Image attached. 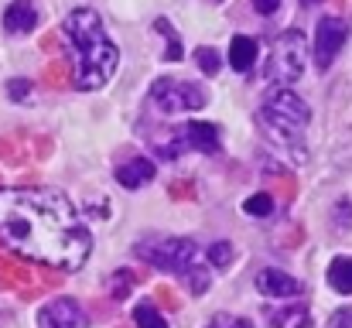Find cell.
Returning <instances> with one entry per match:
<instances>
[{"mask_svg": "<svg viewBox=\"0 0 352 328\" xmlns=\"http://www.w3.org/2000/svg\"><path fill=\"white\" fill-rule=\"evenodd\" d=\"M250 216H270L274 212V199L270 195H253V199H246V206H243Z\"/></svg>", "mask_w": 352, "mask_h": 328, "instance_id": "7402d4cb", "label": "cell"}, {"mask_svg": "<svg viewBox=\"0 0 352 328\" xmlns=\"http://www.w3.org/2000/svg\"><path fill=\"white\" fill-rule=\"evenodd\" d=\"M182 137L188 140V147H195V151H202V154H216V151H219V130H216V123L195 120V123H188V127L182 130Z\"/></svg>", "mask_w": 352, "mask_h": 328, "instance_id": "8fae6325", "label": "cell"}, {"mask_svg": "<svg viewBox=\"0 0 352 328\" xmlns=\"http://www.w3.org/2000/svg\"><path fill=\"white\" fill-rule=\"evenodd\" d=\"M305 58H308V45H305V34L301 31H284L274 38L270 45V65H267V76L277 79L280 86H291L301 79L305 72Z\"/></svg>", "mask_w": 352, "mask_h": 328, "instance_id": "5b68a950", "label": "cell"}, {"mask_svg": "<svg viewBox=\"0 0 352 328\" xmlns=\"http://www.w3.org/2000/svg\"><path fill=\"white\" fill-rule=\"evenodd\" d=\"M329 284L339 294H352V256H336L329 263Z\"/></svg>", "mask_w": 352, "mask_h": 328, "instance_id": "9a60e30c", "label": "cell"}, {"mask_svg": "<svg viewBox=\"0 0 352 328\" xmlns=\"http://www.w3.org/2000/svg\"><path fill=\"white\" fill-rule=\"evenodd\" d=\"M140 281H144V277H137L133 270H117L113 281H110V294H113V301H123V298L130 294V287L140 284Z\"/></svg>", "mask_w": 352, "mask_h": 328, "instance_id": "e0dca14e", "label": "cell"}, {"mask_svg": "<svg viewBox=\"0 0 352 328\" xmlns=\"http://www.w3.org/2000/svg\"><path fill=\"white\" fill-rule=\"evenodd\" d=\"M195 62H199V69H202L206 76H216L219 65H223V58H219L216 48H195Z\"/></svg>", "mask_w": 352, "mask_h": 328, "instance_id": "ac0fdd59", "label": "cell"}, {"mask_svg": "<svg viewBox=\"0 0 352 328\" xmlns=\"http://www.w3.org/2000/svg\"><path fill=\"white\" fill-rule=\"evenodd\" d=\"M308 120H311L308 103H305L298 93H291L287 86L270 89L267 100H263V107H260V127L267 130V137H270L274 144L287 147V151L294 154V161H305V154H308V151L301 147V133H305Z\"/></svg>", "mask_w": 352, "mask_h": 328, "instance_id": "3957f363", "label": "cell"}, {"mask_svg": "<svg viewBox=\"0 0 352 328\" xmlns=\"http://www.w3.org/2000/svg\"><path fill=\"white\" fill-rule=\"evenodd\" d=\"M0 161H7V164H21L24 154L14 147V140H3V137H0Z\"/></svg>", "mask_w": 352, "mask_h": 328, "instance_id": "cb8c5ba5", "label": "cell"}, {"mask_svg": "<svg viewBox=\"0 0 352 328\" xmlns=\"http://www.w3.org/2000/svg\"><path fill=\"white\" fill-rule=\"evenodd\" d=\"M89 318L76 298H55L38 311V328H86Z\"/></svg>", "mask_w": 352, "mask_h": 328, "instance_id": "ba28073f", "label": "cell"}, {"mask_svg": "<svg viewBox=\"0 0 352 328\" xmlns=\"http://www.w3.org/2000/svg\"><path fill=\"white\" fill-rule=\"evenodd\" d=\"M253 62H256V41L246 38V34H236L230 41V65L236 72H250Z\"/></svg>", "mask_w": 352, "mask_h": 328, "instance_id": "4fadbf2b", "label": "cell"}, {"mask_svg": "<svg viewBox=\"0 0 352 328\" xmlns=\"http://www.w3.org/2000/svg\"><path fill=\"white\" fill-rule=\"evenodd\" d=\"M45 79H48L52 86H58V83H62V69H58V65H52V69L45 72Z\"/></svg>", "mask_w": 352, "mask_h": 328, "instance_id": "f546056e", "label": "cell"}, {"mask_svg": "<svg viewBox=\"0 0 352 328\" xmlns=\"http://www.w3.org/2000/svg\"><path fill=\"white\" fill-rule=\"evenodd\" d=\"M154 294H157V301H164V305H168V311H178V308H182V305H178V294H175L168 284H161Z\"/></svg>", "mask_w": 352, "mask_h": 328, "instance_id": "484cf974", "label": "cell"}, {"mask_svg": "<svg viewBox=\"0 0 352 328\" xmlns=\"http://www.w3.org/2000/svg\"><path fill=\"white\" fill-rule=\"evenodd\" d=\"M185 277H188V291H192V294H206V291H209V270H202V267H188Z\"/></svg>", "mask_w": 352, "mask_h": 328, "instance_id": "44dd1931", "label": "cell"}, {"mask_svg": "<svg viewBox=\"0 0 352 328\" xmlns=\"http://www.w3.org/2000/svg\"><path fill=\"white\" fill-rule=\"evenodd\" d=\"M34 24H38V10H34L31 0H14V3L3 10V31H10V34H24V31H31Z\"/></svg>", "mask_w": 352, "mask_h": 328, "instance_id": "30bf717a", "label": "cell"}, {"mask_svg": "<svg viewBox=\"0 0 352 328\" xmlns=\"http://www.w3.org/2000/svg\"><path fill=\"white\" fill-rule=\"evenodd\" d=\"M0 243L52 270H79L93 253L86 222L55 188H0Z\"/></svg>", "mask_w": 352, "mask_h": 328, "instance_id": "6da1fadb", "label": "cell"}, {"mask_svg": "<svg viewBox=\"0 0 352 328\" xmlns=\"http://www.w3.org/2000/svg\"><path fill=\"white\" fill-rule=\"evenodd\" d=\"M336 229H339V232L352 229V202H346V199L336 206Z\"/></svg>", "mask_w": 352, "mask_h": 328, "instance_id": "603a6c76", "label": "cell"}, {"mask_svg": "<svg viewBox=\"0 0 352 328\" xmlns=\"http://www.w3.org/2000/svg\"><path fill=\"white\" fill-rule=\"evenodd\" d=\"M151 103L175 116V113H188V109H202L206 107V93L192 83H178V79H157L151 86Z\"/></svg>", "mask_w": 352, "mask_h": 328, "instance_id": "8992f818", "label": "cell"}, {"mask_svg": "<svg viewBox=\"0 0 352 328\" xmlns=\"http://www.w3.org/2000/svg\"><path fill=\"white\" fill-rule=\"evenodd\" d=\"M305 3H322V0H305Z\"/></svg>", "mask_w": 352, "mask_h": 328, "instance_id": "4dcf8cb0", "label": "cell"}, {"mask_svg": "<svg viewBox=\"0 0 352 328\" xmlns=\"http://www.w3.org/2000/svg\"><path fill=\"white\" fill-rule=\"evenodd\" d=\"M65 41L72 48V72H76V86L79 89H100L110 83V76L117 72L120 52L110 41L103 21L96 10L79 7L65 17L62 24Z\"/></svg>", "mask_w": 352, "mask_h": 328, "instance_id": "7a4b0ae2", "label": "cell"}, {"mask_svg": "<svg viewBox=\"0 0 352 328\" xmlns=\"http://www.w3.org/2000/svg\"><path fill=\"white\" fill-rule=\"evenodd\" d=\"M209 263H212V267H230V263H233V243H226V239L212 243V246H209Z\"/></svg>", "mask_w": 352, "mask_h": 328, "instance_id": "d6986e66", "label": "cell"}, {"mask_svg": "<svg viewBox=\"0 0 352 328\" xmlns=\"http://www.w3.org/2000/svg\"><path fill=\"white\" fill-rule=\"evenodd\" d=\"M120 328H123V325H120Z\"/></svg>", "mask_w": 352, "mask_h": 328, "instance_id": "1f68e13d", "label": "cell"}, {"mask_svg": "<svg viewBox=\"0 0 352 328\" xmlns=\"http://www.w3.org/2000/svg\"><path fill=\"white\" fill-rule=\"evenodd\" d=\"M256 291L267 294V298H298L305 287H301L298 277H291V274H284L277 267H263L256 274Z\"/></svg>", "mask_w": 352, "mask_h": 328, "instance_id": "9c48e42d", "label": "cell"}, {"mask_svg": "<svg viewBox=\"0 0 352 328\" xmlns=\"http://www.w3.org/2000/svg\"><path fill=\"white\" fill-rule=\"evenodd\" d=\"M329 328H352V308L336 311V315H332V322H329Z\"/></svg>", "mask_w": 352, "mask_h": 328, "instance_id": "83f0119b", "label": "cell"}, {"mask_svg": "<svg viewBox=\"0 0 352 328\" xmlns=\"http://www.w3.org/2000/svg\"><path fill=\"white\" fill-rule=\"evenodd\" d=\"M133 325L137 328H168V322L157 315V308H154L151 301H140V305L133 308Z\"/></svg>", "mask_w": 352, "mask_h": 328, "instance_id": "2e32d148", "label": "cell"}, {"mask_svg": "<svg viewBox=\"0 0 352 328\" xmlns=\"http://www.w3.org/2000/svg\"><path fill=\"white\" fill-rule=\"evenodd\" d=\"M151 178H154V161H147V157H133V161L117 168V182L123 188H140Z\"/></svg>", "mask_w": 352, "mask_h": 328, "instance_id": "7c38bea8", "label": "cell"}, {"mask_svg": "<svg viewBox=\"0 0 352 328\" xmlns=\"http://www.w3.org/2000/svg\"><path fill=\"white\" fill-rule=\"evenodd\" d=\"M168 195H175V199H195V182H171L168 185Z\"/></svg>", "mask_w": 352, "mask_h": 328, "instance_id": "d4e9b609", "label": "cell"}, {"mask_svg": "<svg viewBox=\"0 0 352 328\" xmlns=\"http://www.w3.org/2000/svg\"><path fill=\"white\" fill-rule=\"evenodd\" d=\"M267 322H270V328H308L311 325L305 305H294V308H267Z\"/></svg>", "mask_w": 352, "mask_h": 328, "instance_id": "5bb4252c", "label": "cell"}, {"mask_svg": "<svg viewBox=\"0 0 352 328\" xmlns=\"http://www.w3.org/2000/svg\"><path fill=\"white\" fill-rule=\"evenodd\" d=\"M253 10L263 14V17H267V14H277V10H280V0H253Z\"/></svg>", "mask_w": 352, "mask_h": 328, "instance_id": "f1b7e54d", "label": "cell"}, {"mask_svg": "<svg viewBox=\"0 0 352 328\" xmlns=\"http://www.w3.org/2000/svg\"><path fill=\"white\" fill-rule=\"evenodd\" d=\"M206 328H253L250 325V318H239V315H230V311H219V315H212Z\"/></svg>", "mask_w": 352, "mask_h": 328, "instance_id": "ffe728a7", "label": "cell"}, {"mask_svg": "<svg viewBox=\"0 0 352 328\" xmlns=\"http://www.w3.org/2000/svg\"><path fill=\"white\" fill-rule=\"evenodd\" d=\"M7 93H10V100H24V96L31 93V83H28V79H10Z\"/></svg>", "mask_w": 352, "mask_h": 328, "instance_id": "4316f807", "label": "cell"}, {"mask_svg": "<svg viewBox=\"0 0 352 328\" xmlns=\"http://www.w3.org/2000/svg\"><path fill=\"white\" fill-rule=\"evenodd\" d=\"M349 38V28L342 17H322L318 21V31H315V65L318 69H329L339 55V48L346 45Z\"/></svg>", "mask_w": 352, "mask_h": 328, "instance_id": "52a82bcc", "label": "cell"}, {"mask_svg": "<svg viewBox=\"0 0 352 328\" xmlns=\"http://www.w3.org/2000/svg\"><path fill=\"white\" fill-rule=\"evenodd\" d=\"M133 253L140 260H147L151 267L168 270V274H185L195 263V243L182 239V236H144L133 246Z\"/></svg>", "mask_w": 352, "mask_h": 328, "instance_id": "277c9868", "label": "cell"}]
</instances>
